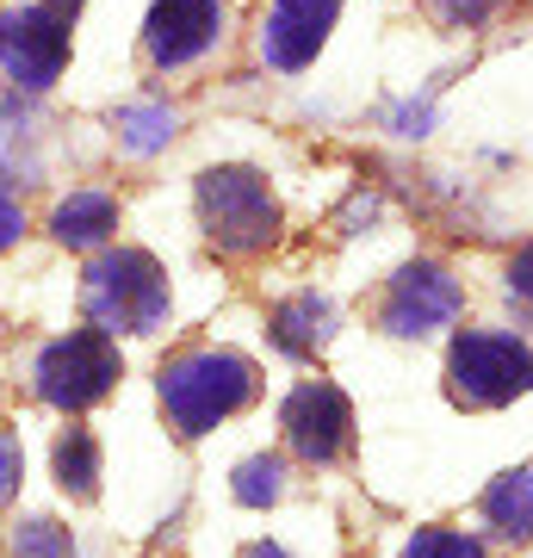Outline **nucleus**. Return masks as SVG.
<instances>
[{
    "label": "nucleus",
    "mask_w": 533,
    "mask_h": 558,
    "mask_svg": "<svg viewBox=\"0 0 533 558\" xmlns=\"http://www.w3.org/2000/svg\"><path fill=\"white\" fill-rule=\"evenodd\" d=\"M255 398V366L242 354H218V348H193L161 366V410L180 435H205L223 416H237Z\"/></svg>",
    "instance_id": "obj_1"
},
{
    "label": "nucleus",
    "mask_w": 533,
    "mask_h": 558,
    "mask_svg": "<svg viewBox=\"0 0 533 558\" xmlns=\"http://www.w3.org/2000/svg\"><path fill=\"white\" fill-rule=\"evenodd\" d=\"M81 311L94 317V329H119V336H149L168 317V274L156 267V255L143 248H112L87 267L81 286Z\"/></svg>",
    "instance_id": "obj_2"
},
{
    "label": "nucleus",
    "mask_w": 533,
    "mask_h": 558,
    "mask_svg": "<svg viewBox=\"0 0 533 558\" xmlns=\"http://www.w3.org/2000/svg\"><path fill=\"white\" fill-rule=\"evenodd\" d=\"M198 218L223 255H261L279 230V205L255 168H211L198 174Z\"/></svg>",
    "instance_id": "obj_3"
},
{
    "label": "nucleus",
    "mask_w": 533,
    "mask_h": 558,
    "mask_svg": "<svg viewBox=\"0 0 533 558\" xmlns=\"http://www.w3.org/2000/svg\"><path fill=\"white\" fill-rule=\"evenodd\" d=\"M447 391L465 410H496L533 391V348L502 329H465L447 354Z\"/></svg>",
    "instance_id": "obj_4"
},
{
    "label": "nucleus",
    "mask_w": 533,
    "mask_h": 558,
    "mask_svg": "<svg viewBox=\"0 0 533 558\" xmlns=\"http://www.w3.org/2000/svg\"><path fill=\"white\" fill-rule=\"evenodd\" d=\"M119 385V348L106 329H69L38 354V398L57 410H87Z\"/></svg>",
    "instance_id": "obj_5"
},
{
    "label": "nucleus",
    "mask_w": 533,
    "mask_h": 558,
    "mask_svg": "<svg viewBox=\"0 0 533 558\" xmlns=\"http://www.w3.org/2000/svg\"><path fill=\"white\" fill-rule=\"evenodd\" d=\"M81 0H38L0 20V69L20 87H50L69 62V25Z\"/></svg>",
    "instance_id": "obj_6"
},
{
    "label": "nucleus",
    "mask_w": 533,
    "mask_h": 558,
    "mask_svg": "<svg viewBox=\"0 0 533 558\" xmlns=\"http://www.w3.org/2000/svg\"><path fill=\"white\" fill-rule=\"evenodd\" d=\"M286 447L298 459H311V465H336L348 447H354V410L341 398L329 379H311L298 385L292 398H286Z\"/></svg>",
    "instance_id": "obj_7"
},
{
    "label": "nucleus",
    "mask_w": 533,
    "mask_h": 558,
    "mask_svg": "<svg viewBox=\"0 0 533 558\" xmlns=\"http://www.w3.org/2000/svg\"><path fill=\"white\" fill-rule=\"evenodd\" d=\"M223 38V0H156L143 20V57L156 69H186Z\"/></svg>",
    "instance_id": "obj_8"
},
{
    "label": "nucleus",
    "mask_w": 533,
    "mask_h": 558,
    "mask_svg": "<svg viewBox=\"0 0 533 558\" xmlns=\"http://www.w3.org/2000/svg\"><path fill=\"white\" fill-rule=\"evenodd\" d=\"M459 317V279L447 267H428V260H415L403 274L391 279V292L378 304V323L391 329V336H435L440 323Z\"/></svg>",
    "instance_id": "obj_9"
},
{
    "label": "nucleus",
    "mask_w": 533,
    "mask_h": 558,
    "mask_svg": "<svg viewBox=\"0 0 533 558\" xmlns=\"http://www.w3.org/2000/svg\"><path fill=\"white\" fill-rule=\"evenodd\" d=\"M336 13H341V0H274V7H267V25H261V62L298 75V69L323 50Z\"/></svg>",
    "instance_id": "obj_10"
},
{
    "label": "nucleus",
    "mask_w": 533,
    "mask_h": 558,
    "mask_svg": "<svg viewBox=\"0 0 533 558\" xmlns=\"http://www.w3.org/2000/svg\"><path fill=\"white\" fill-rule=\"evenodd\" d=\"M329 336H336V304L316 299V292H298V299H286L274 311V341L298 360H311L316 348H329Z\"/></svg>",
    "instance_id": "obj_11"
},
{
    "label": "nucleus",
    "mask_w": 533,
    "mask_h": 558,
    "mask_svg": "<svg viewBox=\"0 0 533 558\" xmlns=\"http://www.w3.org/2000/svg\"><path fill=\"white\" fill-rule=\"evenodd\" d=\"M119 230V205L106 193H69V199L50 211V236L62 248H99V242Z\"/></svg>",
    "instance_id": "obj_12"
},
{
    "label": "nucleus",
    "mask_w": 533,
    "mask_h": 558,
    "mask_svg": "<svg viewBox=\"0 0 533 558\" xmlns=\"http://www.w3.org/2000/svg\"><path fill=\"white\" fill-rule=\"evenodd\" d=\"M484 515H490L496 534L533 539V465H521V472H502V478L484 490Z\"/></svg>",
    "instance_id": "obj_13"
},
{
    "label": "nucleus",
    "mask_w": 533,
    "mask_h": 558,
    "mask_svg": "<svg viewBox=\"0 0 533 558\" xmlns=\"http://www.w3.org/2000/svg\"><path fill=\"white\" fill-rule=\"evenodd\" d=\"M50 459H57V484L69 490V497L87 502L99 490V440L87 435V428H62Z\"/></svg>",
    "instance_id": "obj_14"
},
{
    "label": "nucleus",
    "mask_w": 533,
    "mask_h": 558,
    "mask_svg": "<svg viewBox=\"0 0 533 558\" xmlns=\"http://www.w3.org/2000/svg\"><path fill=\"white\" fill-rule=\"evenodd\" d=\"M180 131V112H168V106H124L119 112V143L131 149V156H156L161 143Z\"/></svg>",
    "instance_id": "obj_15"
},
{
    "label": "nucleus",
    "mask_w": 533,
    "mask_h": 558,
    "mask_svg": "<svg viewBox=\"0 0 533 558\" xmlns=\"http://www.w3.org/2000/svg\"><path fill=\"white\" fill-rule=\"evenodd\" d=\"M237 502L242 509H267V502H279L286 497V465H279L274 453H261V459H242L237 465Z\"/></svg>",
    "instance_id": "obj_16"
},
{
    "label": "nucleus",
    "mask_w": 533,
    "mask_h": 558,
    "mask_svg": "<svg viewBox=\"0 0 533 558\" xmlns=\"http://www.w3.org/2000/svg\"><path fill=\"white\" fill-rule=\"evenodd\" d=\"M13 558H75V539H69V527L32 515L13 527Z\"/></svg>",
    "instance_id": "obj_17"
},
{
    "label": "nucleus",
    "mask_w": 533,
    "mask_h": 558,
    "mask_svg": "<svg viewBox=\"0 0 533 558\" xmlns=\"http://www.w3.org/2000/svg\"><path fill=\"white\" fill-rule=\"evenodd\" d=\"M403 558H490V553H484L472 534H459V527H422V534L403 546Z\"/></svg>",
    "instance_id": "obj_18"
},
{
    "label": "nucleus",
    "mask_w": 533,
    "mask_h": 558,
    "mask_svg": "<svg viewBox=\"0 0 533 558\" xmlns=\"http://www.w3.org/2000/svg\"><path fill=\"white\" fill-rule=\"evenodd\" d=\"M20 478H25L20 435H13V428H0V502H13V490H20Z\"/></svg>",
    "instance_id": "obj_19"
},
{
    "label": "nucleus",
    "mask_w": 533,
    "mask_h": 558,
    "mask_svg": "<svg viewBox=\"0 0 533 558\" xmlns=\"http://www.w3.org/2000/svg\"><path fill=\"white\" fill-rule=\"evenodd\" d=\"M490 7H496V0H435V13L447 25H484V20H490Z\"/></svg>",
    "instance_id": "obj_20"
},
{
    "label": "nucleus",
    "mask_w": 533,
    "mask_h": 558,
    "mask_svg": "<svg viewBox=\"0 0 533 558\" xmlns=\"http://www.w3.org/2000/svg\"><path fill=\"white\" fill-rule=\"evenodd\" d=\"M509 292L533 311V248H521V255H514V267H509Z\"/></svg>",
    "instance_id": "obj_21"
},
{
    "label": "nucleus",
    "mask_w": 533,
    "mask_h": 558,
    "mask_svg": "<svg viewBox=\"0 0 533 558\" xmlns=\"http://www.w3.org/2000/svg\"><path fill=\"white\" fill-rule=\"evenodd\" d=\"M20 230H25V211L0 193V248H13V242H20Z\"/></svg>",
    "instance_id": "obj_22"
},
{
    "label": "nucleus",
    "mask_w": 533,
    "mask_h": 558,
    "mask_svg": "<svg viewBox=\"0 0 533 558\" xmlns=\"http://www.w3.org/2000/svg\"><path fill=\"white\" fill-rule=\"evenodd\" d=\"M242 558H292V553H286V546H274V539H261V546H249Z\"/></svg>",
    "instance_id": "obj_23"
}]
</instances>
